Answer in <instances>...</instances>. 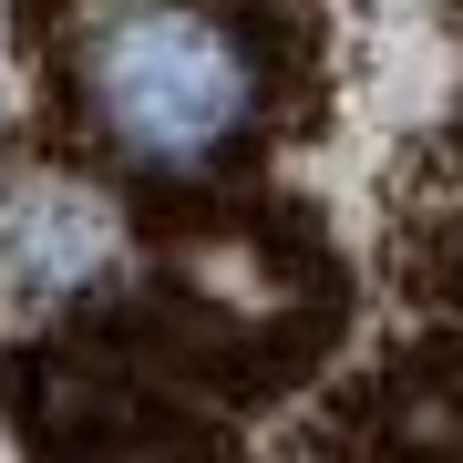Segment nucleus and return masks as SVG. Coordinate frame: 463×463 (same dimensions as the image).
Segmentation results:
<instances>
[{
    "mask_svg": "<svg viewBox=\"0 0 463 463\" xmlns=\"http://www.w3.org/2000/svg\"><path fill=\"white\" fill-rule=\"evenodd\" d=\"M83 124L145 175H206L258 124V52L206 0H103L72 42Z\"/></svg>",
    "mask_w": 463,
    "mask_h": 463,
    "instance_id": "obj_1",
    "label": "nucleus"
}]
</instances>
